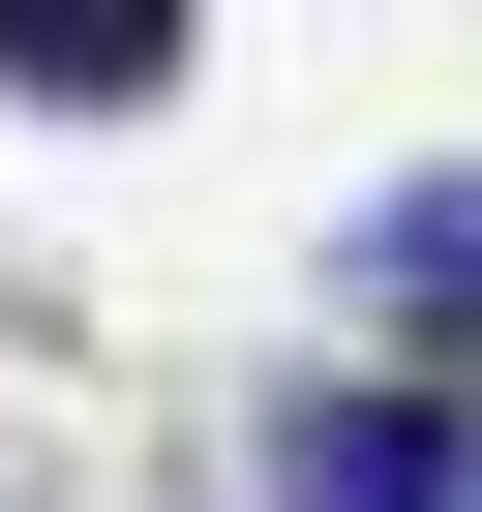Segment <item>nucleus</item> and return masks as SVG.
Returning <instances> with one entry per match:
<instances>
[{"instance_id":"2","label":"nucleus","mask_w":482,"mask_h":512,"mask_svg":"<svg viewBox=\"0 0 482 512\" xmlns=\"http://www.w3.org/2000/svg\"><path fill=\"white\" fill-rule=\"evenodd\" d=\"M0 91L31 121H151L181 91V0H0Z\"/></svg>"},{"instance_id":"1","label":"nucleus","mask_w":482,"mask_h":512,"mask_svg":"<svg viewBox=\"0 0 482 512\" xmlns=\"http://www.w3.org/2000/svg\"><path fill=\"white\" fill-rule=\"evenodd\" d=\"M272 512H482L452 392H272Z\"/></svg>"},{"instance_id":"3","label":"nucleus","mask_w":482,"mask_h":512,"mask_svg":"<svg viewBox=\"0 0 482 512\" xmlns=\"http://www.w3.org/2000/svg\"><path fill=\"white\" fill-rule=\"evenodd\" d=\"M362 302H392V332H482V181H392V211H362Z\"/></svg>"}]
</instances>
